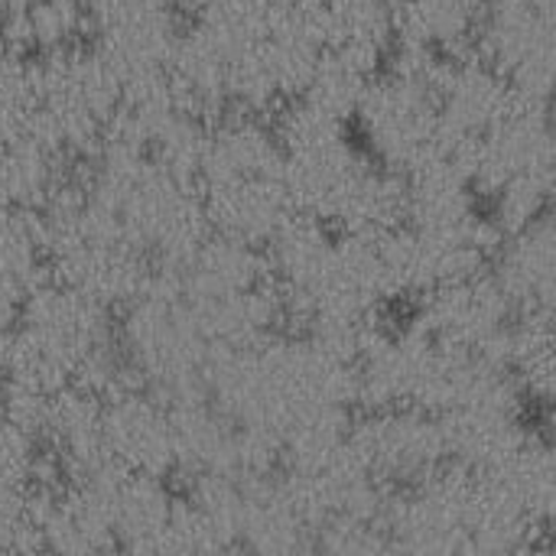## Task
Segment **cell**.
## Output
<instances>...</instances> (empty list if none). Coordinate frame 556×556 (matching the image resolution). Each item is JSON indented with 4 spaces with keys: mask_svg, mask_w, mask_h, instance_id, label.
<instances>
[{
    "mask_svg": "<svg viewBox=\"0 0 556 556\" xmlns=\"http://www.w3.org/2000/svg\"><path fill=\"white\" fill-rule=\"evenodd\" d=\"M108 309L85 293L42 280L16 313L10 352L3 365V388L36 397H55L75 388L88 365L111 349Z\"/></svg>",
    "mask_w": 556,
    "mask_h": 556,
    "instance_id": "cell-1",
    "label": "cell"
},
{
    "mask_svg": "<svg viewBox=\"0 0 556 556\" xmlns=\"http://www.w3.org/2000/svg\"><path fill=\"white\" fill-rule=\"evenodd\" d=\"M101 433L108 463L117 472L166 479L182 466L173 407L140 388H124L104 397Z\"/></svg>",
    "mask_w": 556,
    "mask_h": 556,
    "instance_id": "cell-2",
    "label": "cell"
},
{
    "mask_svg": "<svg viewBox=\"0 0 556 556\" xmlns=\"http://www.w3.org/2000/svg\"><path fill=\"white\" fill-rule=\"evenodd\" d=\"M33 531L46 556H117L121 547L98 482L36 498Z\"/></svg>",
    "mask_w": 556,
    "mask_h": 556,
    "instance_id": "cell-3",
    "label": "cell"
},
{
    "mask_svg": "<svg viewBox=\"0 0 556 556\" xmlns=\"http://www.w3.org/2000/svg\"><path fill=\"white\" fill-rule=\"evenodd\" d=\"M199 192L205 202V218L212 235L251 248H267L293 215V202L280 176L228 179V182H212Z\"/></svg>",
    "mask_w": 556,
    "mask_h": 556,
    "instance_id": "cell-4",
    "label": "cell"
},
{
    "mask_svg": "<svg viewBox=\"0 0 556 556\" xmlns=\"http://www.w3.org/2000/svg\"><path fill=\"white\" fill-rule=\"evenodd\" d=\"M39 218L29 212H0V323L13 326L26 296L49 280Z\"/></svg>",
    "mask_w": 556,
    "mask_h": 556,
    "instance_id": "cell-5",
    "label": "cell"
},
{
    "mask_svg": "<svg viewBox=\"0 0 556 556\" xmlns=\"http://www.w3.org/2000/svg\"><path fill=\"white\" fill-rule=\"evenodd\" d=\"M59 160L62 156L33 134L0 143V212H42L62 189Z\"/></svg>",
    "mask_w": 556,
    "mask_h": 556,
    "instance_id": "cell-6",
    "label": "cell"
},
{
    "mask_svg": "<svg viewBox=\"0 0 556 556\" xmlns=\"http://www.w3.org/2000/svg\"><path fill=\"white\" fill-rule=\"evenodd\" d=\"M0 52H7V46H3V39H0Z\"/></svg>",
    "mask_w": 556,
    "mask_h": 556,
    "instance_id": "cell-7",
    "label": "cell"
},
{
    "mask_svg": "<svg viewBox=\"0 0 556 556\" xmlns=\"http://www.w3.org/2000/svg\"><path fill=\"white\" fill-rule=\"evenodd\" d=\"M391 3H394V0H391Z\"/></svg>",
    "mask_w": 556,
    "mask_h": 556,
    "instance_id": "cell-8",
    "label": "cell"
},
{
    "mask_svg": "<svg viewBox=\"0 0 556 556\" xmlns=\"http://www.w3.org/2000/svg\"><path fill=\"white\" fill-rule=\"evenodd\" d=\"M124 556H127V554H124Z\"/></svg>",
    "mask_w": 556,
    "mask_h": 556,
    "instance_id": "cell-9",
    "label": "cell"
}]
</instances>
